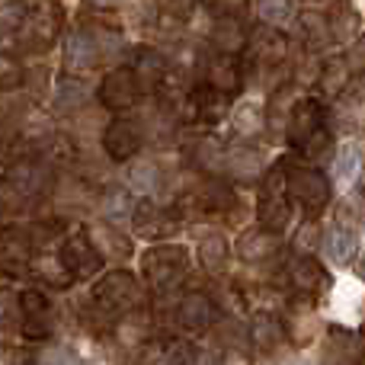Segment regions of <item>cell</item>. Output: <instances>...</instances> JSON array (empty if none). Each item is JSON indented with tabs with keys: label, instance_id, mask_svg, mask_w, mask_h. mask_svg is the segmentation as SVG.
<instances>
[{
	"label": "cell",
	"instance_id": "obj_1",
	"mask_svg": "<svg viewBox=\"0 0 365 365\" xmlns=\"http://www.w3.org/2000/svg\"><path fill=\"white\" fill-rule=\"evenodd\" d=\"M87 304L115 324L119 317L132 314V311H138L145 304V285L132 269H122V266L119 269H106L90 285Z\"/></svg>",
	"mask_w": 365,
	"mask_h": 365
},
{
	"label": "cell",
	"instance_id": "obj_2",
	"mask_svg": "<svg viewBox=\"0 0 365 365\" xmlns=\"http://www.w3.org/2000/svg\"><path fill=\"white\" fill-rule=\"evenodd\" d=\"M285 135H289V145L295 148L302 158H324L330 151V128H327V109L321 100L314 96H304L295 106L289 109V122H285Z\"/></svg>",
	"mask_w": 365,
	"mask_h": 365
},
{
	"label": "cell",
	"instance_id": "obj_3",
	"mask_svg": "<svg viewBox=\"0 0 365 365\" xmlns=\"http://www.w3.org/2000/svg\"><path fill=\"white\" fill-rule=\"evenodd\" d=\"M189 250L182 244H154L141 253V279L154 292H170L186 279Z\"/></svg>",
	"mask_w": 365,
	"mask_h": 365
},
{
	"label": "cell",
	"instance_id": "obj_4",
	"mask_svg": "<svg viewBox=\"0 0 365 365\" xmlns=\"http://www.w3.org/2000/svg\"><path fill=\"white\" fill-rule=\"evenodd\" d=\"M282 164H285L289 199L295 202L304 215L317 218V215L330 205V180L311 164H292V160H282Z\"/></svg>",
	"mask_w": 365,
	"mask_h": 365
},
{
	"label": "cell",
	"instance_id": "obj_5",
	"mask_svg": "<svg viewBox=\"0 0 365 365\" xmlns=\"http://www.w3.org/2000/svg\"><path fill=\"white\" fill-rule=\"evenodd\" d=\"M58 308L42 285H29L19 292V334L29 343H45L55 336Z\"/></svg>",
	"mask_w": 365,
	"mask_h": 365
},
{
	"label": "cell",
	"instance_id": "obj_6",
	"mask_svg": "<svg viewBox=\"0 0 365 365\" xmlns=\"http://www.w3.org/2000/svg\"><path fill=\"white\" fill-rule=\"evenodd\" d=\"M257 221L266 231L282 234L292 221V199H289V186H285V164H276L259 182V195H257Z\"/></svg>",
	"mask_w": 365,
	"mask_h": 365
},
{
	"label": "cell",
	"instance_id": "obj_7",
	"mask_svg": "<svg viewBox=\"0 0 365 365\" xmlns=\"http://www.w3.org/2000/svg\"><path fill=\"white\" fill-rule=\"evenodd\" d=\"M58 259L64 263V269H68V276L74 282H93L103 272V266H106V259L100 257V250L93 247V240L87 237L83 227L64 234V240L58 244Z\"/></svg>",
	"mask_w": 365,
	"mask_h": 365
},
{
	"label": "cell",
	"instance_id": "obj_8",
	"mask_svg": "<svg viewBox=\"0 0 365 365\" xmlns=\"http://www.w3.org/2000/svg\"><path fill=\"white\" fill-rule=\"evenodd\" d=\"M58 29H61V13L51 0H36L29 10H23L19 19L16 38L26 51H45L48 45H55Z\"/></svg>",
	"mask_w": 365,
	"mask_h": 365
},
{
	"label": "cell",
	"instance_id": "obj_9",
	"mask_svg": "<svg viewBox=\"0 0 365 365\" xmlns=\"http://www.w3.org/2000/svg\"><path fill=\"white\" fill-rule=\"evenodd\" d=\"M173 317H177V327L182 334L202 336L218 324V304L208 292H186V295H180Z\"/></svg>",
	"mask_w": 365,
	"mask_h": 365
},
{
	"label": "cell",
	"instance_id": "obj_10",
	"mask_svg": "<svg viewBox=\"0 0 365 365\" xmlns=\"http://www.w3.org/2000/svg\"><path fill=\"white\" fill-rule=\"evenodd\" d=\"M36 257L26 227H4L0 231V276L19 279L29 276V263Z\"/></svg>",
	"mask_w": 365,
	"mask_h": 365
},
{
	"label": "cell",
	"instance_id": "obj_11",
	"mask_svg": "<svg viewBox=\"0 0 365 365\" xmlns=\"http://www.w3.org/2000/svg\"><path fill=\"white\" fill-rule=\"evenodd\" d=\"M141 81L135 77L132 68H115L109 71L106 77H103L100 83V103L106 109H113V113H125V109H132L135 103H138L141 96Z\"/></svg>",
	"mask_w": 365,
	"mask_h": 365
},
{
	"label": "cell",
	"instance_id": "obj_12",
	"mask_svg": "<svg viewBox=\"0 0 365 365\" xmlns=\"http://www.w3.org/2000/svg\"><path fill=\"white\" fill-rule=\"evenodd\" d=\"M145 145V135H141V125L132 119H113L106 128H103V151H106L109 160L115 164H125Z\"/></svg>",
	"mask_w": 365,
	"mask_h": 365
},
{
	"label": "cell",
	"instance_id": "obj_13",
	"mask_svg": "<svg viewBox=\"0 0 365 365\" xmlns=\"http://www.w3.org/2000/svg\"><path fill=\"white\" fill-rule=\"evenodd\" d=\"M285 282L292 285V292L302 298H317L327 285V269L321 266V259H314L311 253H298L285 263Z\"/></svg>",
	"mask_w": 365,
	"mask_h": 365
},
{
	"label": "cell",
	"instance_id": "obj_14",
	"mask_svg": "<svg viewBox=\"0 0 365 365\" xmlns=\"http://www.w3.org/2000/svg\"><path fill=\"white\" fill-rule=\"evenodd\" d=\"M132 227L138 237L145 240H160L177 227V212L173 208L158 205L154 199H138L132 208Z\"/></svg>",
	"mask_w": 365,
	"mask_h": 365
},
{
	"label": "cell",
	"instance_id": "obj_15",
	"mask_svg": "<svg viewBox=\"0 0 365 365\" xmlns=\"http://www.w3.org/2000/svg\"><path fill=\"white\" fill-rule=\"evenodd\" d=\"M234 250H237V257L244 259V263L263 266V263H269V259L279 257V250H282V237H279L276 231H266L263 225H257V227L240 231Z\"/></svg>",
	"mask_w": 365,
	"mask_h": 365
},
{
	"label": "cell",
	"instance_id": "obj_16",
	"mask_svg": "<svg viewBox=\"0 0 365 365\" xmlns=\"http://www.w3.org/2000/svg\"><path fill=\"white\" fill-rule=\"evenodd\" d=\"M324 365H365L362 336L349 327H330L324 340Z\"/></svg>",
	"mask_w": 365,
	"mask_h": 365
},
{
	"label": "cell",
	"instance_id": "obj_17",
	"mask_svg": "<svg viewBox=\"0 0 365 365\" xmlns=\"http://www.w3.org/2000/svg\"><path fill=\"white\" fill-rule=\"evenodd\" d=\"M189 109L199 122L205 125H218L227 113H231V93L212 87V83H199V87L189 93Z\"/></svg>",
	"mask_w": 365,
	"mask_h": 365
},
{
	"label": "cell",
	"instance_id": "obj_18",
	"mask_svg": "<svg viewBox=\"0 0 365 365\" xmlns=\"http://www.w3.org/2000/svg\"><path fill=\"white\" fill-rule=\"evenodd\" d=\"M6 180H13L19 189H23L29 199L36 195H45L51 189V170L45 160H36V158H23L6 170Z\"/></svg>",
	"mask_w": 365,
	"mask_h": 365
},
{
	"label": "cell",
	"instance_id": "obj_19",
	"mask_svg": "<svg viewBox=\"0 0 365 365\" xmlns=\"http://www.w3.org/2000/svg\"><path fill=\"white\" fill-rule=\"evenodd\" d=\"M29 276L36 279V285H42L45 292L55 289V292H68L74 285V279L68 276L64 263L58 259V250H45V253H36L29 263Z\"/></svg>",
	"mask_w": 365,
	"mask_h": 365
},
{
	"label": "cell",
	"instance_id": "obj_20",
	"mask_svg": "<svg viewBox=\"0 0 365 365\" xmlns=\"http://www.w3.org/2000/svg\"><path fill=\"white\" fill-rule=\"evenodd\" d=\"M83 231H87V237L93 240V247L100 250V257L106 259V263L109 259H128L135 253L132 240L115 225H106V221H103V225H83Z\"/></svg>",
	"mask_w": 365,
	"mask_h": 365
},
{
	"label": "cell",
	"instance_id": "obj_21",
	"mask_svg": "<svg viewBox=\"0 0 365 365\" xmlns=\"http://www.w3.org/2000/svg\"><path fill=\"white\" fill-rule=\"evenodd\" d=\"M247 48H250V58L259 64H279L289 51V42L285 36L276 29V26H259V29L250 32L247 38Z\"/></svg>",
	"mask_w": 365,
	"mask_h": 365
},
{
	"label": "cell",
	"instance_id": "obj_22",
	"mask_svg": "<svg viewBox=\"0 0 365 365\" xmlns=\"http://www.w3.org/2000/svg\"><path fill=\"white\" fill-rule=\"evenodd\" d=\"M205 83H212V87H218V90H225V93L234 96L240 87H244V64H240L234 55H221L218 51L205 68Z\"/></svg>",
	"mask_w": 365,
	"mask_h": 365
},
{
	"label": "cell",
	"instance_id": "obj_23",
	"mask_svg": "<svg viewBox=\"0 0 365 365\" xmlns=\"http://www.w3.org/2000/svg\"><path fill=\"white\" fill-rule=\"evenodd\" d=\"M324 250L336 266H349L356 259V253H359V234L336 221V225H330L324 231Z\"/></svg>",
	"mask_w": 365,
	"mask_h": 365
},
{
	"label": "cell",
	"instance_id": "obj_24",
	"mask_svg": "<svg viewBox=\"0 0 365 365\" xmlns=\"http://www.w3.org/2000/svg\"><path fill=\"white\" fill-rule=\"evenodd\" d=\"M195 205H199L202 212H208V215H225V212H231V208L237 205V195H234V189L227 186V182L208 180V182H202V186L195 189Z\"/></svg>",
	"mask_w": 365,
	"mask_h": 365
},
{
	"label": "cell",
	"instance_id": "obj_25",
	"mask_svg": "<svg viewBox=\"0 0 365 365\" xmlns=\"http://www.w3.org/2000/svg\"><path fill=\"white\" fill-rule=\"evenodd\" d=\"M247 32H244V26H240V19H234V16H218L215 19V26H212V42H215V48L221 51V55H237V51H244L247 48Z\"/></svg>",
	"mask_w": 365,
	"mask_h": 365
},
{
	"label": "cell",
	"instance_id": "obj_26",
	"mask_svg": "<svg viewBox=\"0 0 365 365\" xmlns=\"http://www.w3.org/2000/svg\"><path fill=\"white\" fill-rule=\"evenodd\" d=\"M247 334H250V343L259 349H272L282 343V321H279L272 311H257V314L250 317V327H247Z\"/></svg>",
	"mask_w": 365,
	"mask_h": 365
},
{
	"label": "cell",
	"instance_id": "obj_27",
	"mask_svg": "<svg viewBox=\"0 0 365 365\" xmlns=\"http://www.w3.org/2000/svg\"><path fill=\"white\" fill-rule=\"evenodd\" d=\"M227 259H231V244L225 240V234H205L199 240V263L205 272H212V276L225 272Z\"/></svg>",
	"mask_w": 365,
	"mask_h": 365
},
{
	"label": "cell",
	"instance_id": "obj_28",
	"mask_svg": "<svg viewBox=\"0 0 365 365\" xmlns=\"http://www.w3.org/2000/svg\"><path fill=\"white\" fill-rule=\"evenodd\" d=\"M100 58H103V48H100L93 32L81 29L68 38V64L71 68H93Z\"/></svg>",
	"mask_w": 365,
	"mask_h": 365
},
{
	"label": "cell",
	"instance_id": "obj_29",
	"mask_svg": "<svg viewBox=\"0 0 365 365\" xmlns=\"http://www.w3.org/2000/svg\"><path fill=\"white\" fill-rule=\"evenodd\" d=\"M132 71H135V77L141 81V87H154V83L164 81L167 61H164V55H160V51H154V48H138V51H135Z\"/></svg>",
	"mask_w": 365,
	"mask_h": 365
},
{
	"label": "cell",
	"instance_id": "obj_30",
	"mask_svg": "<svg viewBox=\"0 0 365 365\" xmlns=\"http://www.w3.org/2000/svg\"><path fill=\"white\" fill-rule=\"evenodd\" d=\"M257 13L266 26H282L295 23V0H257Z\"/></svg>",
	"mask_w": 365,
	"mask_h": 365
},
{
	"label": "cell",
	"instance_id": "obj_31",
	"mask_svg": "<svg viewBox=\"0 0 365 365\" xmlns=\"http://www.w3.org/2000/svg\"><path fill=\"white\" fill-rule=\"evenodd\" d=\"M83 96H87V90H83L81 81H74V77H61L55 87V109L58 113H74V109H81Z\"/></svg>",
	"mask_w": 365,
	"mask_h": 365
},
{
	"label": "cell",
	"instance_id": "obj_32",
	"mask_svg": "<svg viewBox=\"0 0 365 365\" xmlns=\"http://www.w3.org/2000/svg\"><path fill=\"white\" fill-rule=\"evenodd\" d=\"M334 173L343 186H349L356 177L362 173V151L359 145H343L340 154H336V164H334Z\"/></svg>",
	"mask_w": 365,
	"mask_h": 365
},
{
	"label": "cell",
	"instance_id": "obj_33",
	"mask_svg": "<svg viewBox=\"0 0 365 365\" xmlns=\"http://www.w3.org/2000/svg\"><path fill=\"white\" fill-rule=\"evenodd\" d=\"M29 202L32 199L13 180H6V177L0 180V215H19L29 208Z\"/></svg>",
	"mask_w": 365,
	"mask_h": 365
},
{
	"label": "cell",
	"instance_id": "obj_34",
	"mask_svg": "<svg viewBox=\"0 0 365 365\" xmlns=\"http://www.w3.org/2000/svg\"><path fill=\"white\" fill-rule=\"evenodd\" d=\"M164 365H202V353L195 343L189 340H173L164 349Z\"/></svg>",
	"mask_w": 365,
	"mask_h": 365
},
{
	"label": "cell",
	"instance_id": "obj_35",
	"mask_svg": "<svg viewBox=\"0 0 365 365\" xmlns=\"http://www.w3.org/2000/svg\"><path fill=\"white\" fill-rule=\"evenodd\" d=\"M132 208H135V202H132V195H128L125 189H109V192L103 195V215L113 218V221L132 218Z\"/></svg>",
	"mask_w": 365,
	"mask_h": 365
},
{
	"label": "cell",
	"instance_id": "obj_36",
	"mask_svg": "<svg viewBox=\"0 0 365 365\" xmlns=\"http://www.w3.org/2000/svg\"><path fill=\"white\" fill-rule=\"evenodd\" d=\"M19 330V292L0 289V334Z\"/></svg>",
	"mask_w": 365,
	"mask_h": 365
},
{
	"label": "cell",
	"instance_id": "obj_37",
	"mask_svg": "<svg viewBox=\"0 0 365 365\" xmlns=\"http://www.w3.org/2000/svg\"><path fill=\"white\" fill-rule=\"evenodd\" d=\"M259 125H263V109H259L257 103H250V106H244V109L237 113V132H240V135L259 132Z\"/></svg>",
	"mask_w": 365,
	"mask_h": 365
},
{
	"label": "cell",
	"instance_id": "obj_38",
	"mask_svg": "<svg viewBox=\"0 0 365 365\" xmlns=\"http://www.w3.org/2000/svg\"><path fill=\"white\" fill-rule=\"evenodd\" d=\"M132 182L141 189V192H151V189H158V167L154 164H141L132 170Z\"/></svg>",
	"mask_w": 365,
	"mask_h": 365
},
{
	"label": "cell",
	"instance_id": "obj_39",
	"mask_svg": "<svg viewBox=\"0 0 365 365\" xmlns=\"http://www.w3.org/2000/svg\"><path fill=\"white\" fill-rule=\"evenodd\" d=\"M36 365H81V362L68 349H45V353H36Z\"/></svg>",
	"mask_w": 365,
	"mask_h": 365
},
{
	"label": "cell",
	"instance_id": "obj_40",
	"mask_svg": "<svg viewBox=\"0 0 365 365\" xmlns=\"http://www.w3.org/2000/svg\"><path fill=\"white\" fill-rule=\"evenodd\" d=\"M215 10H218V16H234L240 19L247 13V6H250V0H212Z\"/></svg>",
	"mask_w": 365,
	"mask_h": 365
},
{
	"label": "cell",
	"instance_id": "obj_41",
	"mask_svg": "<svg viewBox=\"0 0 365 365\" xmlns=\"http://www.w3.org/2000/svg\"><path fill=\"white\" fill-rule=\"evenodd\" d=\"M349 71H359V74H365V36H359L353 42V48H349Z\"/></svg>",
	"mask_w": 365,
	"mask_h": 365
},
{
	"label": "cell",
	"instance_id": "obj_42",
	"mask_svg": "<svg viewBox=\"0 0 365 365\" xmlns=\"http://www.w3.org/2000/svg\"><path fill=\"white\" fill-rule=\"evenodd\" d=\"M359 276L365 279V253H362V259H359Z\"/></svg>",
	"mask_w": 365,
	"mask_h": 365
},
{
	"label": "cell",
	"instance_id": "obj_43",
	"mask_svg": "<svg viewBox=\"0 0 365 365\" xmlns=\"http://www.w3.org/2000/svg\"><path fill=\"white\" fill-rule=\"evenodd\" d=\"M93 4H113V0H93Z\"/></svg>",
	"mask_w": 365,
	"mask_h": 365
},
{
	"label": "cell",
	"instance_id": "obj_44",
	"mask_svg": "<svg viewBox=\"0 0 365 365\" xmlns=\"http://www.w3.org/2000/svg\"><path fill=\"white\" fill-rule=\"evenodd\" d=\"M4 145H6V141H4V135H0V151H4Z\"/></svg>",
	"mask_w": 365,
	"mask_h": 365
}]
</instances>
